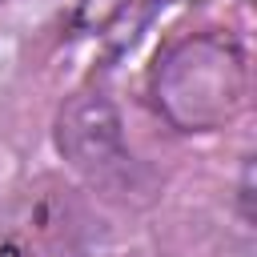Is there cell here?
<instances>
[{
	"mask_svg": "<svg viewBox=\"0 0 257 257\" xmlns=\"http://www.w3.org/2000/svg\"><path fill=\"white\" fill-rule=\"evenodd\" d=\"M249 92V68L233 36L189 32L173 40L153 68V104L177 133L225 128Z\"/></svg>",
	"mask_w": 257,
	"mask_h": 257,
	"instance_id": "1",
	"label": "cell"
},
{
	"mask_svg": "<svg viewBox=\"0 0 257 257\" xmlns=\"http://www.w3.org/2000/svg\"><path fill=\"white\" fill-rule=\"evenodd\" d=\"M56 149L80 173H104L124 161L120 116L104 92H76L60 104L56 116Z\"/></svg>",
	"mask_w": 257,
	"mask_h": 257,
	"instance_id": "2",
	"label": "cell"
}]
</instances>
